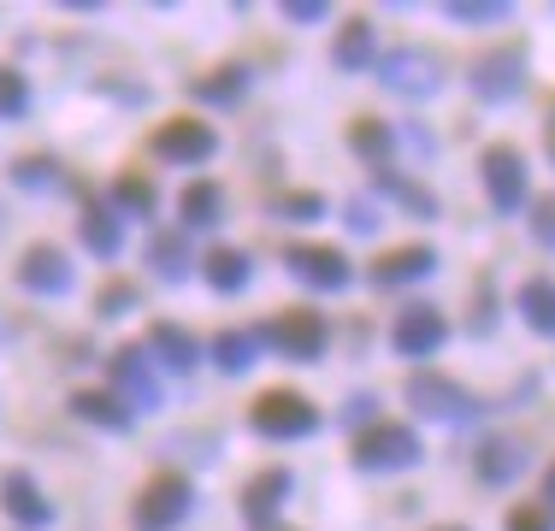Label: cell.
Wrapping results in <instances>:
<instances>
[{"instance_id": "obj_18", "label": "cell", "mask_w": 555, "mask_h": 531, "mask_svg": "<svg viewBox=\"0 0 555 531\" xmlns=\"http://www.w3.org/2000/svg\"><path fill=\"white\" fill-rule=\"evenodd\" d=\"M142 349L160 354V366H171V372H195V361H202V342H195L183 325H171V319H154Z\"/></svg>"}, {"instance_id": "obj_25", "label": "cell", "mask_w": 555, "mask_h": 531, "mask_svg": "<svg viewBox=\"0 0 555 531\" xmlns=\"http://www.w3.org/2000/svg\"><path fill=\"white\" fill-rule=\"evenodd\" d=\"M178 212H183V224H190V231H207V224H219V212H224V195H219V183L195 178L190 190L178 195Z\"/></svg>"}, {"instance_id": "obj_22", "label": "cell", "mask_w": 555, "mask_h": 531, "mask_svg": "<svg viewBox=\"0 0 555 531\" xmlns=\"http://www.w3.org/2000/svg\"><path fill=\"white\" fill-rule=\"evenodd\" d=\"M520 319L538 331V337H555V277H526L520 296H514Z\"/></svg>"}, {"instance_id": "obj_17", "label": "cell", "mask_w": 555, "mask_h": 531, "mask_svg": "<svg viewBox=\"0 0 555 531\" xmlns=\"http://www.w3.org/2000/svg\"><path fill=\"white\" fill-rule=\"evenodd\" d=\"M473 467H479V484H496L502 490V484H514V478L532 467V455H526L520 437H485Z\"/></svg>"}, {"instance_id": "obj_10", "label": "cell", "mask_w": 555, "mask_h": 531, "mask_svg": "<svg viewBox=\"0 0 555 531\" xmlns=\"http://www.w3.org/2000/svg\"><path fill=\"white\" fill-rule=\"evenodd\" d=\"M479 178H485V195H491L496 212H520L526 207V159L520 148L496 142V148L479 154Z\"/></svg>"}, {"instance_id": "obj_15", "label": "cell", "mask_w": 555, "mask_h": 531, "mask_svg": "<svg viewBox=\"0 0 555 531\" xmlns=\"http://www.w3.org/2000/svg\"><path fill=\"white\" fill-rule=\"evenodd\" d=\"M438 272V248L426 243H408V248H385L373 260V284L378 289H402V284H420V277Z\"/></svg>"}, {"instance_id": "obj_1", "label": "cell", "mask_w": 555, "mask_h": 531, "mask_svg": "<svg viewBox=\"0 0 555 531\" xmlns=\"http://www.w3.org/2000/svg\"><path fill=\"white\" fill-rule=\"evenodd\" d=\"M248 425L272 443H289V437H313L320 431V407L296 390H260L255 407H248Z\"/></svg>"}, {"instance_id": "obj_24", "label": "cell", "mask_w": 555, "mask_h": 531, "mask_svg": "<svg viewBox=\"0 0 555 531\" xmlns=\"http://www.w3.org/2000/svg\"><path fill=\"white\" fill-rule=\"evenodd\" d=\"M190 95H195V101H207V106H231V101H243V95H248V72H243V65H219V72L195 77Z\"/></svg>"}, {"instance_id": "obj_14", "label": "cell", "mask_w": 555, "mask_h": 531, "mask_svg": "<svg viewBox=\"0 0 555 531\" xmlns=\"http://www.w3.org/2000/svg\"><path fill=\"white\" fill-rule=\"evenodd\" d=\"M0 508H7V520H18L24 531L54 526V502L36 490L30 472H7V478H0Z\"/></svg>"}, {"instance_id": "obj_41", "label": "cell", "mask_w": 555, "mask_h": 531, "mask_svg": "<svg viewBox=\"0 0 555 531\" xmlns=\"http://www.w3.org/2000/svg\"><path fill=\"white\" fill-rule=\"evenodd\" d=\"M431 531H467V526H431Z\"/></svg>"}, {"instance_id": "obj_7", "label": "cell", "mask_w": 555, "mask_h": 531, "mask_svg": "<svg viewBox=\"0 0 555 531\" xmlns=\"http://www.w3.org/2000/svg\"><path fill=\"white\" fill-rule=\"evenodd\" d=\"M520 89H526V48L520 42H502L473 60V95L479 101H514Z\"/></svg>"}, {"instance_id": "obj_8", "label": "cell", "mask_w": 555, "mask_h": 531, "mask_svg": "<svg viewBox=\"0 0 555 531\" xmlns=\"http://www.w3.org/2000/svg\"><path fill=\"white\" fill-rule=\"evenodd\" d=\"M107 372H113V396L130 414H137V407H160V378H154V361H149L142 342H125L107 361Z\"/></svg>"}, {"instance_id": "obj_26", "label": "cell", "mask_w": 555, "mask_h": 531, "mask_svg": "<svg viewBox=\"0 0 555 531\" xmlns=\"http://www.w3.org/2000/svg\"><path fill=\"white\" fill-rule=\"evenodd\" d=\"M373 190H378V195H390V202H402L408 212H420V219H438V195L420 190V183H408V178H396L390 166H378V171H373Z\"/></svg>"}, {"instance_id": "obj_42", "label": "cell", "mask_w": 555, "mask_h": 531, "mask_svg": "<svg viewBox=\"0 0 555 531\" xmlns=\"http://www.w3.org/2000/svg\"><path fill=\"white\" fill-rule=\"evenodd\" d=\"M550 154H555V148H550Z\"/></svg>"}, {"instance_id": "obj_19", "label": "cell", "mask_w": 555, "mask_h": 531, "mask_svg": "<svg viewBox=\"0 0 555 531\" xmlns=\"http://www.w3.org/2000/svg\"><path fill=\"white\" fill-rule=\"evenodd\" d=\"M332 60H337V72H366V65H378V36H373V24L366 18H349L337 30V42H332Z\"/></svg>"}, {"instance_id": "obj_3", "label": "cell", "mask_w": 555, "mask_h": 531, "mask_svg": "<svg viewBox=\"0 0 555 531\" xmlns=\"http://www.w3.org/2000/svg\"><path fill=\"white\" fill-rule=\"evenodd\" d=\"M420 437L408 431V425H390V419H378V425H366L361 437H354V467L361 472H408V467H420Z\"/></svg>"}, {"instance_id": "obj_20", "label": "cell", "mask_w": 555, "mask_h": 531, "mask_svg": "<svg viewBox=\"0 0 555 531\" xmlns=\"http://www.w3.org/2000/svg\"><path fill=\"white\" fill-rule=\"evenodd\" d=\"M83 248L101 255V260H118V248H125V224H118L113 207H101V202L83 207Z\"/></svg>"}, {"instance_id": "obj_11", "label": "cell", "mask_w": 555, "mask_h": 531, "mask_svg": "<svg viewBox=\"0 0 555 531\" xmlns=\"http://www.w3.org/2000/svg\"><path fill=\"white\" fill-rule=\"evenodd\" d=\"M149 148L160 159H171V166H202V159H214L219 137H214V125H202V118H166V125L149 137Z\"/></svg>"}, {"instance_id": "obj_28", "label": "cell", "mask_w": 555, "mask_h": 531, "mask_svg": "<svg viewBox=\"0 0 555 531\" xmlns=\"http://www.w3.org/2000/svg\"><path fill=\"white\" fill-rule=\"evenodd\" d=\"M255 354H260V331H219L214 337V361L224 372H248Z\"/></svg>"}, {"instance_id": "obj_36", "label": "cell", "mask_w": 555, "mask_h": 531, "mask_svg": "<svg viewBox=\"0 0 555 531\" xmlns=\"http://www.w3.org/2000/svg\"><path fill=\"white\" fill-rule=\"evenodd\" d=\"M125 308H137V284H107V289L95 296V313H101V319H118Z\"/></svg>"}, {"instance_id": "obj_38", "label": "cell", "mask_w": 555, "mask_h": 531, "mask_svg": "<svg viewBox=\"0 0 555 531\" xmlns=\"http://www.w3.org/2000/svg\"><path fill=\"white\" fill-rule=\"evenodd\" d=\"M325 12H332L325 0H284V18H289V24H320Z\"/></svg>"}, {"instance_id": "obj_32", "label": "cell", "mask_w": 555, "mask_h": 531, "mask_svg": "<svg viewBox=\"0 0 555 531\" xmlns=\"http://www.w3.org/2000/svg\"><path fill=\"white\" fill-rule=\"evenodd\" d=\"M443 12L455 24H502L508 18V0H449Z\"/></svg>"}, {"instance_id": "obj_40", "label": "cell", "mask_w": 555, "mask_h": 531, "mask_svg": "<svg viewBox=\"0 0 555 531\" xmlns=\"http://www.w3.org/2000/svg\"><path fill=\"white\" fill-rule=\"evenodd\" d=\"M544 496H550V508H555V461H550V472H544Z\"/></svg>"}, {"instance_id": "obj_33", "label": "cell", "mask_w": 555, "mask_h": 531, "mask_svg": "<svg viewBox=\"0 0 555 531\" xmlns=\"http://www.w3.org/2000/svg\"><path fill=\"white\" fill-rule=\"evenodd\" d=\"M502 531H555V508L550 502H520V508H508Z\"/></svg>"}, {"instance_id": "obj_9", "label": "cell", "mask_w": 555, "mask_h": 531, "mask_svg": "<svg viewBox=\"0 0 555 531\" xmlns=\"http://www.w3.org/2000/svg\"><path fill=\"white\" fill-rule=\"evenodd\" d=\"M443 342H449V319H443L438 308L414 301V308L396 313V325H390V349H396V354H408V361H431Z\"/></svg>"}, {"instance_id": "obj_5", "label": "cell", "mask_w": 555, "mask_h": 531, "mask_svg": "<svg viewBox=\"0 0 555 531\" xmlns=\"http://www.w3.org/2000/svg\"><path fill=\"white\" fill-rule=\"evenodd\" d=\"M260 342H272L284 361H320L325 342H332V325H325V313H313V308H284L278 319H267Z\"/></svg>"}, {"instance_id": "obj_31", "label": "cell", "mask_w": 555, "mask_h": 531, "mask_svg": "<svg viewBox=\"0 0 555 531\" xmlns=\"http://www.w3.org/2000/svg\"><path fill=\"white\" fill-rule=\"evenodd\" d=\"M154 202H160V195H154V183L142 178V171H125V178L113 183V207H118V212H137V219H149Z\"/></svg>"}, {"instance_id": "obj_23", "label": "cell", "mask_w": 555, "mask_h": 531, "mask_svg": "<svg viewBox=\"0 0 555 531\" xmlns=\"http://www.w3.org/2000/svg\"><path fill=\"white\" fill-rule=\"evenodd\" d=\"M72 414L89 419V425H101V431H130V407L118 402L113 390H77L72 396Z\"/></svg>"}, {"instance_id": "obj_34", "label": "cell", "mask_w": 555, "mask_h": 531, "mask_svg": "<svg viewBox=\"0 0 555 531\" xmlns=\"http://www.w3.org/2000/svg\"><path fill=\"white\" fill-rule=\"evenodd\" d=\"M278 212H284V219H296V224H313L325 212V202L313 190H296V195H278Z\"/></svg>"}, {"instance_id": "obj_27", "label": "cell", "mask_w": 555, "mask_h": 531, "mask_svg": "<svg viewBox=\"0 0 555 531\" xmlns=\"http://www.w3.org/2000/svg\"><path fill=\"white\" fill-rule=\"evenodd\" d=\"M149 266L166 277V284H183L190 277V248H183L178 231H154L149 236Z\"/></svg>"}, {"instance_id": "obj_39", "label": "cell", "mask_w": 555, "mask_h": 531, "mask_svg": "<svg viewBox=\"0 0 555 531\" xmlns=\"http://www.w3.org/2000/svg\"><path fill=\"white\" fill-rule=\"evenodd\" d=\"M349 231H361V236H373L378 231V212L366 207V202H349Z\"/></svg>"}, {"instance_id": "obj_35", "label": "cell", "mask_w": 555, "mask_h": 531, "mask_svg": "<svg viewBox=\"0 0 555 531\" xmlns=\"http://www.w3.org/2000/svg\"><path fill=\"white\" fill-rule=\"evenodd\" d=\"M30 106V89H24L18 72H0V118H18Z\"/></svg>"}, {"instance_id": "obj_6", "label": "cell", "mask_w": 555, "mask_h": 531, "mask_svg": "<svg viewBox=\"0 0 555 531\" xmlns=\"http://www.w3.org/2000/svg\"><path fill=\"white\" fill-rule=\"evenodd\" d=\"M190 502H195V490H190V478L183 472H154L149 484H142V496H137V526L142 531H171L190 514Z\"/></svg>"}, {"instance_id": "obj_29", "label": "cell", "mask_w": 555, "mask_h": 531, "mask_svg": "<svg viewBox=\"0 0 555 531\" xmlns=\"http://www.w3.org/2000/svg\"><path fill=\"white\" fill-rule=\"evenodd\" d=\"M390 125L385 118H354L349 125V148L361 154V159H373V166H385V154H390Z\"/></svg>"}, {"instance_id": "obj_2", "label": "cell", "mask_w": 555, "mask_h": 531, "mask_svg": "<svg viewBox=\"0 0 555 531\" xmlns=\"http://www.w3.org/2000/svg\"><path fill=\"white\" fill-rule=\"evenodd\" d=\"M408 402H414V414H426L438 425H473L485 414L479 396L461 390L455 378H438V372H414V378H408Z\"/></svg>"}, {"instance_id": "obj_21", "label": "cell", "mask_w": 555, "mask_h": 531, "mask_svg": "<svg viewBox=\"0 0 555 531\" xmlns=\"http://www.w3.org/2000/svg\"><path fill=\"white\" fill-rule=\"evenodd\" d=\"M202 277L219 296H236V289H248V277H255V260H248L243 248H214V255L202 260Z\"/></svg>"}, {"instance_id": "obj_12", "label": "cell", "mask_w": 555, "mask_h": 531, "mask_svg": "<svg viewBox=\"0 0 555 531\" xmlns=\"http://www.w3.org/2000/svg\"><path fill=\"white\" fill-rule=\"evenodd\" d=\"M284 266H289V277H301L308 289H349V277H354L349 255L332 243H296L284 255Z\"/></svg>"}, {"instance_id": "obj_4", "label": "cell", "mask_w": 555, "mask_h": 531, "mask_svg": "<svg viewBox=\"0 0 555 531\" xmlns=\"http://www.w3.org/2000/svg\"><path fill=\"white\" fill-rule=\"evenodd\" d=\"M378 83L390 89V95H408V101H426L443 89V53L431 48H396L378 60Z\"/></svg>"}, {"instance_id": "obj_16", "label": "cell", "mask_w": 555, "mask_h": 531, "mask_svg": "<svg viewBox=\"0 0 555 531\" xmlns=\"http://www.w3.org/2000/svg\"><path fill=\"white\" fill-rule=\"evenodd\" d=\"M284 502H289V472L284 467H267V472H255L243 484V520L255 526V531H267Z\"/></svg>"}, {"instance_id": "obj_13", "label": "cell", "mask_w": 555, "mask_h": 531, "mask_svg": "<svg viewBox=\"0 0 555 531\" xmlns=\"http://www.w3.org/2000/svg\"><path fill=\"white\" fill-rule=\"evenodd\" d=\"M18 284L30 289V296H65V289H72V260H65L54 243H30L18 260Z\"/></svg>"}, {"instance_id": "obj_30", "label": "cell", "mask_w": 555, "mask_h": 531, "mask_svg": "<svg viewBox=\"0 0 555 531\" xmlns=\"http://www.w3.org/2000/svg\"><path fill=\"white\" fill-rule=\"evenodd\" d=\"M12 183H18V190H72V178H65V171L54 166V159H42V154H30V159H18V166H12Z\"/></svg>"}, {"instance_id": "obj_37", "label": "cell", "mask_w": 555, "mask_h": 531, "mask_svg": "<svg viewBox=\"0 0 555 531\" xmlns=\"http://www.w3.org/2000/svg\"><path fill=\"white\" fill-rule=\"evenodd\" d=\"M532 236L544 248H555V195H544V202L532 207Z\"/></svg>"}]
</instances>
